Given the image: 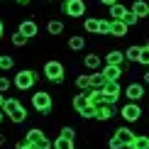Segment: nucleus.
Wrapping results in <instances>:
<instances>
[{
	"mask_svg": "<svg viewBox=\"0 0 149 149\" xmlns=\"http://www.w3.org/2000/svg\"><path fill=\"white\" fill-rule=\"evenodd\" d=\"M0 110H3V115L8 117L12 125H22V122L27 120V115H29V110L24 108V103L20 100V98H12V95L3 100V108Z\"/></svg>",
	"mask_w": 149,
	"mask_h": 149,
	"instance_id": "f257e3e1",
	"label": "nucleus"
},
{
	"mask_svg": "<svg viewBox=\"0 0 149 149\" xmlns=\"http://www.w3.org/2000/svg\"><path fill=\"white\" fill-rule=\"evenodd\" d=\"M37 83H39V71H34V69H20L12 76V88H17L20 93L32 91Z\"/></svg>",
	"mask_w": 149,
	"mask_h": 149,
	"instance_id": "f03ea898",
	"label": "nucleus"
},
{
	"mask_svg": "<svg viewBox=\"0 0 149 149\" xmlns=\"http://www.w3.org/2000/svg\"><path fill=\"white\" fill-rule=\"evenodd\" d=\"M42 76H44L49 83L61 86V83H64V78H66V66L61 64L59 59H49V61L42 64Z\"/></svg>",
	"mask_w": 149,
	"mask_h": 149,
	"instance_id": "7ed1b4c3",
	"label": "nucleus"
},
{
	"mask_svg": "<svg viewBox=\"0 0 149 149\" xmlns=\"http://www.w3.org/2000/svg\"><path fill=\"white\" fill-rule=\"evenodd\" d=\"M32 108L42 117H49L54 113V98H52V93H49V91H34L32 93Z\"/></svg>",
	"mask_w": 149,
	"mask_h": 149,
	"instance_id": "20e7f679",
	"label": "nucleus"
},
{
	"mask_svg": "<svg viewBox=\"0 0 149 149\" xmlns=\"http://www.w3.org/2000/svg\"><path fill=\"white\" fill-rule=\"evenodd\" d=\"M86 10H88L86 0H64V3H61V12H64L66 17H71V20H81V17L86 15Z\"/></svg>",
	"mask_w": 149,
	"mask_h": 149,
	"instance_id": "39448f33",
	"label": "nucleus"
},
{
	"mask_svg": "<svg viewBox=\"0 0 149 149\" xmlns=\"http://www.w3.org/2000/svg\"><path fill=\"white\" fill-rule=\"evenodd\" d=\"M117 115H120L125 122L134 125V122H139V120H142V115H144V113H142V105H139V103H132V100H127V103L122 105L120 110H117Z\"/></svg>",
	"mask_w": 149,
	"mask_h": 149,
	"instance_id": "423d86ee",
	"label": "nucleus"
},
{
	"mask_svg": "<svg viewBox=\"0 0 149 149\" xmlns=\"http://www.w3.org/2000/svg\"><path fill=\"white\" fill-rule=\"evenodd\" d=\"M122 95H125L127 100H132V103H139L142 98H144V83H142V81H130L125 88H122Z\"/></svg>",
	"mask_w": 149,
	"mask_h": 149,
	"instance_id": "0eeeda50",
	"label": "nucleus"
},
{
	"mask_svg": "<svg viewBox=\"0 0 149 149\" xmlns=\"http://www.w3.org/2000/svg\"><path fill=\"white\" fill-rule=\"evenodd\" d=\"M125 71H127V61L122 66H117V64H103L100 66V73H103L105 81H120L125 76Z\"/></svg>",
	"mask_w": 149,
	"mask_h": 149,
	"instance_id": "6e6552de",
	"label": "nucleus"
},
{
	"mask_svg": "<svg viewBox=\"0 0 149 149\" xmlns=\"http://www.w3.org/2000/svg\"><path fill=\"white\" fill-rule=\"evenodd\" d=\"M117 115V103H103V105H98L95 108V117L93 120H98V122H110L113 117Z\"/></svg>",
	"mask_w": 149,
	"mask_h": 149,
	"instance_id": "1a4fd4ad",
	"label": "nucleus"
},
{
	"mask_svg": "<svg viewBox=\"0 0 149 149\" xmlns=\"http://www.w3.org/2000/svg\"><path fill=\"white\" fill-rule=\"evenodd\" d=\"M100 91L108 95V100H113V103H117V100H120V95H122V86H120V81H105Z\"/></svg>",
	"mask_w": 149,
	"mask_h": 149,
	"instance_id": "9d476101",
	"label": "nucleus"
},
{
	"mask_svg": "<svg viewBox=\"0 0 149 149\" xmlns=\"http://www.w3.org/2000/svg\"><path fill=\"white\" fill-rule=\"evenodd\" d=\"M17 32H20L22 37H27V39H34V37L39 34V24H37L32 17H27V20H22V22H20Z\"/></svg>",
	"mask_w": 149,
	"mask_h": 149,
	"instance_id": "9b49d317",
	"label": "nucleus"
},
{
	"mask_svg": "<svg viewBox=\"0 0 149 149\" xmlns=\"http://www.w3.org/2000/svg\"><path fill=\"white\" fill-rule=\"evenodd\" d=\"M64 29H66V24H64L61 17H49V20H47V34H49V37L64 34Z\"/></svg>",
	"mask_w": 149,
	"mask_h": 149,
	"instance_id": "f8f14e48",
	"label": "nucleus"
},
{
	"mask_svg": "<svg viewBox=\"0 0 149 149\" xmlns=\"http://www.w3.org/2000/svg\"><path fill=\"white\" fill-rule=\"evenodd\" d=\"M130 12H132L137 20H144V17H149V3L147 0H134L132 5H127Z\"/></svg>",
	"mask_w": 149,
	"mask_h": 149,
	"instance_id": "ddd939ff",
	"label": "nucleus"
},
{
	"mask_svg": "<svg viewBox=\"0 0 149 149\" xmlns=\"http://www.w3.org/2000/svg\"><path fill=\"white\" fill-rule=\"evenodd\" d=\"M130 27L122 20H110V34L108 37H115V39H122V37H127Z\"/></svg>",
	"mask_w": 149,
	"mask_h": 149,
	"instance_id": "4468645a",
	"label": "nucleus"
},
{
	"mask_svg": "<svg viewBox=\"0 0 149 149\" xmlns=\"http://www.w3.org/2000/svg\"><path fill=\"white\" fill-rule=\"evenodd\" d=\"M113 137L120 142L122 147H127V142L134 137V130H132V127H127V125H122V127H117V130H115V134H113Z\"/></svg>",
	"mask_w": 149,
	"mask_h": 149,
	"instance_id": "2eb2a0df",
	"label": "nucleus"
},
{
	"mask_svg": "<svg viewBox=\"0 0 149 149\" xmlns=\"http://www.w3.org/2000/svg\"><path fill=\"white\" fill-rule=\"evenodd\" d=\"M83 66H86L88 71H100V66H103V59L98 56L95 52H88V54L83 56Z\"/></svg>",
	"mask_w": 149,
	"mask_h": 149,
	"instance_id": "dca6fc26",
	"label": "nucleus"
},
{
	"mask_svg": "<svg viewBox=\"0 0 149 149\" xmlns=\"http://www.w3.org/2000/svg\"><path fill=\"white\" fill-rule=\"evenodd\" d=\"M66 47H69V52H83L86 49V37L83 34H71L66 39Z\"/></svg>",
	"mask_w": 149,
	"mask_h": 149,
	"instance_id": "f3484780",
	"label": "nucleus"
},
{
	"mask_svg": "<svg viewBox=\"0 0 149 149\" xmlns=\"http://www.w3.org/2000/svg\"><path fill=\"white\" fill-rule=\"evenodd\" d=\"M125 149H149V137H147V134H137V132H134V137L127 142Z\"/></svg>",
	"mask_w": 149,
	"mask_h": 149,
	"instance_id": "a211bd4d",
	"label": "nucleus"
},
{
	"mask_svg": "<svg viewBox=\"0 0 149 149\" xmlns=\"http://www.w3.org/2000/svg\"><path fill=\"white\" fill-rule=\"evenodd\" d=\"M103 64H117V66H122V64H125V54H122L120 49H110V52L105 54Z\"/></svg>",
	"mask_w": 149,
	"mask_h": 149,
	"instance_id": "6ab92c4d",
	"label": "nucleus"
},
{
	"mask_svg": "<svg viewBox=\"0 0 149 149\" xmlns=\"http://www.w3.org/2000/svg\"><path fill=\"white\" fill-rule=\"evenodd\" d=\"M127 5H122V3H115V5H110V8H108V12H110V17H108V20H122V17H125L127 15Z\"/></svg>",
	"mask_w": 149,
	"mask_h": 149,
	"instance_id": "aec40b11",
	"label": "nucleus"
},
{
	"mask_svg": "<svg viewBox=\"0 0 149 149\" xmlns=\"http://www.w3.org/2000/svg\"><path fill=\"white\" fill-rule=\"evenodd\" d=\"M139 49H142V44H130L125 52V61H130V64H137V59H139Z\"/></svg>",
	"mask_w": 149,
	"mask_h": 149,
	"instance_id": "412c9836",
	"label": "nucleus"
},
{
	"mask_svg": "<svg viewBox=\"0 0 149 149\" xmlns=\"http://www.w3.org/2000/svg\"><path fill=\"white\" fill-rule=\"evenodd\" d=\"M42 137H47L42 127H29L27 132H24V139H27V142H32V144H37V142H39Z\"/></svg>",
	"mask_w": 149,
	"mask_h": 149,
	"instance_id": "4be33fe9",
	"label": "nucleus"
},
{
	"mask_svg": "<svg viewBox=\"0 0 149 149\" xmlns=\"http://www.w3.org/2000/svg\"><path fill=\"white\" fill-rule=\"evenodd\" d=\"M86 103H88V91H78L76 95H73V100H71V108H73V110L78 113V110L83 108Z\"/></svg>",
	"mask_w": 149,
	"mask_h": 149,
	"instance_id": "5701e85b",
	"label": "nucleus"
},
{
	"mask_svg": "<svg viewBox=\"0 0 149 149\" xmlns=\"http://www.w3.org/2000/svg\"><path fill=\"white\" fill-rule=\"evenodd\" d=\"M52 149H76V142L73 139H64V137H56L52 142Z\"/></svg>",
	"mask_w": 149,
	"mask_h": 149,
	"instance_id": "b1692460",
	"label": "nucleus"
},
{
	"mask_svg": "<svg viewBox=\"0 0 149 149\" xmlns=\"http://www.w3.org/2000/svg\"><path fill=\"white\" fill-rule=\"evenodd\" d=\"M15 64H17V61L12 59L10 54H0V71H12Z\"/></svg>",
	"mask_w": 149,
	"mask_h": 149,
	"instance_id": "393cba45",
	"label": "nucleus"
},
{
	"mask_svg": "<svg viewBox=\"0 0 149 149\" xmlns=\"http://www.w3.org/2000/svg\"><path fill=\"white\" fill-rule=\"evenodd\" d=\"M73 86H76L78 91H91V78H88V73H78Z\"/></svg>",
	"mask_w": 149,
	"mask_h": 149,
	"instance_id": "a878e982",
	"label": "nucleus"
},
{
	"mask_svg": "<svg viewBox=\"0 0 149 149\" xmlns=\"http://www.w3.org/2000/svg\"><path fill=\"white\" fill-rule=\"evenodd\" d=\"M95 34H100V37H108V34H110V20H108V17H98V29H95Z\"/></svg>",
	"mask_w": 149,
	"mask_h": 149,
	"instance_id": "bb28decb",
	"label": "nucleus"
},
{
	"mask_svg": "<svg viewBox=\"0 0 149 149\" xmlns=\"http://www.w3.org/2000/svg\"><path fill=\"white\" fill-rule=\"evenodd\" d=\"M88 78H91V88H103L105 78H103V73H100V71H91V73H88Z\"/></svg>",
	"mask_w": 149,
	"mask_h": 149,
	"instance_id": "cd10ccee",
	"label": "nucleus"
},
{
	"mask_svg": "<svg viewBox=\"0 0 149 149\" xmlns=\"http://www.w3.org/2000/svg\"><path fill=\"white\" fill-rule=\"evenodd\" d=\"M27 42H29V39H27V37H22L20 32H15V34L10 37V44L15 47V49H24V47H27Z\"/></svg>",
	"mask_w": 149,
	"mask_h": 149,
	"instance_id": "c85d7f7f",
	"label": "nucleus"
},
{
	"mask_svg": "<svg viewBox=\"0 0 149 149\" xmlns=\"http://www.w3.org/2000/svg\"><path fill=\"white\" fill-rule=\"evenodd\" d=\"M137 66H142V69H147V66H149V47H147V44H142V49H139Z\"/></svg>",
	"mask_w": 149,
	"mask_h": 149,
	"instance_id": "c756f323",
	"label": "nucleus"
},
{
	"mask_svg": "<svg viewBox=\"0 0 149 149\" xmlns=\"http://www.w3.org/2000/svg\"><path fill=\"white\" fill-rule=\"evenodd\" d=\"M95 29H98V17H86L83 20V32L95 34Z\"/></svg>",
	"mask_w": 149,
	"mask_h": 149,
	"instance_id": "7c9ffc66",
	"label": "nucleus"
},
{
	"mask_svg": "<svg viewBox=\"0 0 149 149\" xmlns=\"http://www.w3.org/2000/svg\"><path fill=\"white\" fill-rule=\"evenodd\" d=\"M78 115H81V117H83V120H93V117H95V108H93V105H91V103H86V105H83V108H81V110H78Z\"/></svg>",
	"mask_w": 149,
	"mask_h": 149,
	"instance_id": "2f4dec72",
	"label": "nucleus"
},
{
	"mask_svg": "<svg viewBox=\"0 0 149 149\" xmlns=\"http://www.w3.org/2000/svg\"><path fill=\"white\" fill-rule=\"evenodd\" d=\"M76 134H78V132H76L71 125H64V127L59 130V137H64V139H73V142H76Z\"/></svg>",
	"mask_w": 149,
	"mask_h": 149,
	"instance_id": "473e14b6",
	"label": "nucleus"
},
{
	"mask_svg": "<svg viewBox=\"0 0 149 149\" xmlns=\"http://www.w3.org/2000/svg\"><path fill=\"white\" fill-rule=\"evenodd\" d=\"M10 88H12V78H8V76H0V93L5 95V93H8Z\"/></svg>",
	"mask_w": 149,
	"mask_h": 149,
	"instance_id": "72a5a7b5",
	"label": "nucleus"
},
{
	"mask_svg": "<svg viewBox=\"0 0 149 149\" xmlns=\"http://www.w3.org/2000/svg\"><path fill=\"white\" fill-rule=\"evenodd\" d=\"M122 22H125V24H127V27H134V24H137L139 20H137V17H134V15H132V12H130V10H127V15H125V17H122Z\"/></svg>",
	"mask_w": 149,
	"mask_h": 149,
	"instance_id": "f704fd0d",
	"label": "nucleus"
},
{
	"mask_svg": "<svg viewBox=\"0 0 149 149\" xmlns=\"http://www.w3.org/2000/svg\"><path fill=\"white\" fill-rule=\"evenodd\" d=\"M34 149H52V139H49V137H42V139L34 144Z\"/></svg>",
	"mask_w": 149,
	"mask_h": 149,
	"instance_id": "c9c22d12",
	"label": "nucleus"
},
{
	"mask_svg": "<svg viewBox=\"0 0 149 149\" xmlns=\"http://www.w3.org/2000/svg\"><path fill=\"white\" fill-rule=\"evenodd\" d=\"M15 149H34V144L22 137V139H17V142H15Z\"/></svg>",
	"mask_w": 149,
	"mask_h": 149,
	"instance_id": "e433bc0d",
	"label": "nucleus"
},
{
	"mask_svg": "<svg viewBox=\"0 0 149 149\" xmlns=\"http://www.w3.org/2000/svg\"><path fill=\"white\" fill-rule=\"evenodd\" d=\"M108 149H125V147H122L115 137H110V139H108Z\"/></svg>",
	"mask_w": 149,
	"mask_h": 149,
	"instance_id": "4c0bfd02",
	"label": "nucleus"
},
{
	"mask_svg": "<svg viewBox=\"0 0 149 149\" xmlns=\"http://www.w3.org/2000/svg\"><path fill=\"white\" fill-rule=\"evenodd\" d=\"M115 3H120V0H98L100 8H110V5H115Z\"/></svg>",
	"mask_w": 149,
	"mask_h": 149,
	"instance_id": "58836bf2",
	"label": "nucleus"
},
{
	"mask_svg": "<svg viewBox=\"0 0 149 149\" xmlns=\"http://www.w3.org/2000/svg\"><path fill=\"white\" fill-rule=\"evenodd\" d=\"M5 37V22H3V17H0V39Z\"/></svg>",
	"mask_w": 149,
	"mask_h": 149,
	"instance_id": "ea45409f",
	"label": "nucleus"
},
{
	"mask_svg": "<svg viewBox=\"0 0 149 149\" xmlns=\"http://www.w3.org/2000/svg\"><path fill=\"white\" fill-rule=\"evenodd\" d=\"M12 3H17V5H27L29 0H12Z\"/></svg>",
	"mask_w": 149,
	"mask_h": 149,
	"instance_id": "a19ab883",
	"label": "nucleus"
},
{
	"mask_svg": "<svg viewBox=\"0 0 149 149\" xmlns=\"http://www.w3.org/2000/svg\"><path fill=\"white\" fill-rule=\"evenodd\" d=\"M3 144H5V134L0 132V147H3Z\"/></svg>",
	"mask_w": 149,
	"mask_h": 149,
	"instance_id": "79ce46f5",
	"label": "nucleus"
},
{
	"mask_svg": "<svg viewBox=\"0 0 149 149\" xmlns=\"http://www.w3.org/2000/svg\"><path fill=\"white\" fill-rule=\"evenodd\" d=\"M3 100H5V95H3V93H0V108H3Z\"/></svg>",
	"mask_w": 149,
	"mask_h": 149,
	"instance_id": "37998d69",
	"label": "nucleus"
},
{
	"mask_svg": "<svg viewBox=\"0 0 149 149\" xmlns=\"http://www.w3.org/2000/svg\"><path fill=\"white\" fill-rule=\"evenodd\" d=\"M3 120H5V115H3V110H0V125H3Z\"/></svg>",
	"mask_w": 149,
	"mask_h": 149,
	"instance_id": "c03bdc74",
	"label": "nucleus"
},
{
	"mask_svg": "<svg viewBox=\"0 0 149 149\" xmlns=\"http://www.w3.org/2000/svg\"><path fill=\"white\" fill-rule=\"evenodd\" d=\"M76 149H78V147H76ZM81 149H86V147H81Z\"/></svg>",
	"mask_w": 149,
	"mask_h": 149,
	"instance_id": "a18cd8bd",
	"label": "nucleus"
},
{
	"mask_svg": "<svg viewBox=\"0 0 149 149\" xmlns=\"http://www.w3.org/2000/svg\"><path fill=\"white\" fill-rule=\"evenodd\" d=\"M0 3H3V0H0Z\"/></svg>",
	"mask_w": 149,
	"mask_h": 149,
	"instance_id": "49530a36",
	"label": "nucleus"
}]
</instances>
